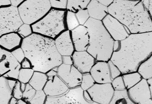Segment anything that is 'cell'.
<instances>
[{"instance_id":"obj_1","label":"cell","mask_w":152,"mask_h":104,"mask_svg":"<svg viewBox=\"0 0 152 104\" xmlns=\"http://www.w3.org/2000/svg\"><path fill=\"white\" fill-rule=\"evenodd\" d=\"M152 56V32L130 34L120 41V46L113 52L110 61L122 75L136 72L139 65Z\"/></svg>"},{"instance_id":"obj_2","label":"cell","mask_w":152,"mask_h":104,"mask_svg":"<svg viewBox=\"0 0 152 104\" xmlns=\"http://www.w3.org/2000/svg\"><path fill=\"white\" fill-rule=\"evenodd\" d=\"M21 48L34 71L46 74L62 64V56L52 38L32 34L23 39Z\"/></svg>"},{"instance_id":"obj_3","label":"cell","mask_w":152,"mask_h":104,"mask_svg":"<svg viewBox=\"0 0 152 104\" xmlns=\"http://www.w3.org/2000/svg\"><path fill=\"white\" fill-rule=\"evenodd\" d=\"M108 14L118 20L130 34L152 32V17L142 1L114 0Z\"/></svg>"},{"instance_id":"obj_4","label":"cell","mask_w":152,"mask_h":104,"mask_svg":"<svg viewBox=\"0 0 152 104\" xmlns=\"http://www.w3.org/2000/svg\"><path fill=\"white\" fill-rule=\"evenodd\" d=\"M84 26L88 29L89 35L87 51L97 61L107 62L113 53L114 40L105 29L102 21L90 18Z\"/></svg>"},{"instance_id":"obj_5","label":"cell","mask_w":152,"mask_h":104,"mask_svg":"<svg viewBox=\"0 0 152 104\" xmlns=\"http://www.w3.org/2000/svg\"><path fill=\"white\" fill-rule=\"evenodd\" d=\"M65 11L52 9L43 19L32 26L33 31L56 38L66 29Z\"/></svg>"},{"instance_id":"obj_6","label":"cell","mask_w":152,"mask_h":104,"mask_svg":"<svg viewBox=\"0 0 152 104\" xmlns=\"http://www.w3.org/2000/svg\"><path fill=\"white\" fill-rule=\"evenodd\" d=\"M50 1H27L18 8L22 22L30 25L45 16L51 9Z\"/></svg>"},{"instance_id":"obj_7","label":"cell","mask_w":152,"mask_h":104,"mask_svg":"<svg viewBox=\"0 0 152 104\" xmlns=\"http://www.w3.org/2000/svg\"><path fill=\"white\" fill-rule=\"evenodd\" d=\"M22 25L18 8L10 5L0 8V37L16 32Z\"/></svg>"},{"instance_id":"obj_8","label":"cell","mask_w":152,"mask_h":104,"mask_svg":"<svg viewBox=\"0 0 152 104\" xmlns=\"http://www.w3.org/2000/svg\"><path fill=\"white\" fill-rule=\"evenodd\" d=\"M20 69V64L11 52L0 47V76L7 79L18 80Z\"/></svg>"},{"instance_id":"obj_9","label":"cell","mask_w":152,"mask_h":104,"mask_svg":"<svg viewBox=\"0 0 152 104\" xmlns=\"http://www.w3.org/2000/svg\"><path fill=\"white\" fill-rule=\"evenodd\" d=\"M80 87L70 89L66 93L56 97H47L45 104H98L88 102L83 96Z\"/></svg>"},{"instance_id":"obj_10","label":"cell","mask_w":152,"mask_h":104,"mask_svg":"<svg viewBox=\"0 0 152 104\" xmlns=\"http://www.w3.org/2000/svg\"><path fill=\"white\" fill-rule=\"evenodd\" d=\"M57 76L69 89L80 87L83 74L73 65L61 64L57 68Z\"/></svg>"},{"instance_id":"obj_11","label":"cell","mask_w":152,"mask_h":104,"mask_svg":"<svg viewBox=\"0 0 152 104\" xmlns=\"http://www.w3.org/2000/svg\"><path fill=\"white\" fill-rule=\"evenodd\" d=\"M129 96L135 104H152V92L147 80L142 79L137 84L128 90Z\"/></svg>"},{"instance_id":"obj_12","label":"cell","mask_w":152,"mask_h":104,"mask_svg":"<svg viewBox=\"0 0 152 104\" xmlns=\"http://www.w3.org/2000/svg\"><path fill=\"white\" fill-rule=\"evenodd\" d=\"M102 22L114 41H122L130 34L125 26L109 14L107 15Z\"/></svg>"},{"instance_id":"obj_13","label":"cell","mask_w":152,"mask_h":104,"mask_svg":"<svg viewBox=\"0 0 152 104\" xmlns=\"http://www.w3.org/2000/svg\"><path fill=\"white\" fill-rule=\"evenodd\" d=\"M87 91L94 103L98 104H109L113 98L115 90L110 83H95Z\"/></svg>"},{"instance_id":"obj_14","label":"cell","mask_w":152,"mask_h":104,"mask_svg":"<svg viewBox=\"0 0 152 104\" xmlns=\"http://www.w3.org/2000/svg\"><path fill=\"white\" fill-rule=\"evenodd\" d=\"M73 65L82 74L89 73L97 61L87 51H75L72 55Z\"/></svg>"},{"instance_id":"obj_15","label":"cell","mask_w":152,"mask_h":104,"mask_svg":"<svg viewBox=\"0 0 152 104\" xmlns=\"http://www.w3.org/2000/svg\"><path fill=\"white\" fill-rule=\"evenodd\" d=\"M71 35L75 51H87L89 43V35L87 27L79 26L71 31Z\"/></svg>"},{"instance_id":"obj_16","label":"cell","mask_w":152,"mask_h":104,"mask_svg":"<svg viewBox=\"0 0 152 104\" xmlns=\"http://www.w3.org/2000/svg\"><path fill=\"white\" fill-rule=\"evenodd\" d=\"M70 89L58 76L48 78L43 89L47 97H56L66 93Z\"/></svg>"},{"instance_id":"obj_17","label":"cell","mask_w":152,"mask_h":104,"mask_svg":"<svg viewBox=\"0 0 152 104\" xmlns=\"http://www.w3.org/2000/svg\"><path fill=\"white\" fill-rule=\"evenodd\" d=\"M90 74L95 83H111L112 81L109 67L107 62L97 61L91 68Z\"/></svg>"},{"instance_id":"obj_18","label":"cell","mask_w":152,"mask_h":104,"mask_svg":"<svg viewBox=\"0 0 152 104\" xmlns=\"http://www.w3.org/2000/svg\"><path fill=\"white\" fill-rule=\"evenodd\" d=\"M54 41L56 49L61 56H72L75 51L69 30L61 33Z\"/></svg>"},{"instance_id":"obj_19","label":"cell","mask_w":152,"mask_h":104,"mask_svg":"<svg viewBox=\"0 0 152 104\" xmlns=\"http://www.w3.org/2000/svg\"><path fill=\"white\" fill-rule=\"evenodd\" d=\"M87 9L90 18L95 20L102 21L108 14V7L101 4L98 1H90Z\"/></svg>"},{"instance_id":"obj_20","label":"cell","mask_w":152,"mask_h":104,"mask_svg":"<svg viewBox=\"0 0 152 104\" xmlns=\"http://www.w3.org/2000/svg\"><path fill=\"white\" fill-rule=\"evenodd\" d=\"M21 39L20 36L15 32L5 34L0 37V47L8 51H12L20 44Z\"/></svg>"},{"instance_id":"obj_21","label":"cell","mask_w":152,"mask_h":104,"mask_svg":"<svg viewBox=\"0 0 152 104\" xmlns=\"http://www.w3.org/2000/svg\"><path fill=\"white\" fill-rule=\"evenodd\" d=\"M48 80V77L45 73L35 71L28 83L36 91L43 90Z\"/></svg>"},{"instance_id":"obj_22","label":"cell","mask_w":152,"mask_h":104,"mask_svg":"<svg viewBox=\"0 0 152 104\" xmlns=\"http://www.w3.org/2000/svg\"><path fill=\"white\" fill-rule=\"evenodd\" d=\"M12 90L9 87L7 79L0 77V104H9L12 97Z\"/></svg>"},{"instance_id":"obj_23","label":"cell","mask_w":152,"mask_h":104,"mask_svg":"<svg viewBox=\"0 0 152 104\" xmlns=\"http://www.w3.org/2000/svg\"><path fill=\"white\" fill-rule=\"evenodd\" d=\"M137 72L143 79L148 80L152 78V56L139 65Z\"/></svg>"},{"instance_id":"obj_24","label":"cell","mask_w":152,"mask_h":104,"mask_svg":"<svg viewBox=\"0 0 152 104\" xmlns=\"http://www.w3.org/2000/svg\"><path fill=\"white\" fill-rule=\"evenodd\" d=\"M109 104H135L130 99L127 90L115 91L113 98Z\"/></svg>"},{"instance_id":"obj_25","label":"cell","mask_w":152,"mask_h":104,"mask_svg":"<svg viewBox=\"0 0 152 104\" xmlns=\"http://www.w3.org/2000/svg\"><path fill=\"white\" fill-rule=\"evenodd\" d=\"M122 76L127 90L133 87L142 79L137 72L123 74Z\"/></svg>"},{"instance_id":"obj_26","label":"cell","mask_w":152,"mask_h":104,"mask_svg":"<svg viewBox=\"0 0 152 104\" xmlns=\"http://www.w3.org/2000/svg\"><path fill=\"white\" fill-rule=\"evenodd\" d=\"M90 1H67L66 9L74 13L83 9H87Z\"/></svg>"},{"instance_id":"obj_27","label":"cell","mask_w":152,"mask_h":104,"mask_svg":"<svg viewBox=\"0 0 152 104\" xmlns=\"http://www.w3.org/2000/svg\"><path fill=\"white\" fill-rule=\"evenodd\" d=\"M66 24L68 30L71 31L80 26L75 13L67 11L66 14Z\"/></svg>"},{"instance_id":"obj_28","label":"cell","mask_w":152,"mask_h":104,"mask_svg":"<svg viewBox=\"0 0 152 104\" xmlns=\"http://www.w3.org/2000/svg\"><path fill=\"white\" fill-rule=\"evenodd\" d=\"M34 71L32 69H20L18 80L21 83L27 84L29 82Z\"/></svg>"},{"instance_id":"obj_29","label":"cell","mask_w":152,"mask_h":104,"mask_svg":"<svg viewBox=\"0 0 152 104\" xmlns=\"http://www.w3.org/2000/svg\"><path fill=\"white\" fill-rule=\"evenodd\" d=\"M95 82L89 73L83 74L81 82L80 87L83 90H88L91 87Z\"/></svg>"},{"instance_id":"obj_30","label":"cell","mask_w":152,"mask_h":104,"mask_svg":"<svg viewBox=\"0 0 152 104\" xmlns=\"http://www.w3.org/2000/svg\"><path fill=\"white\" fill-rule=\"evenodd\" d=\"M47 98L43 90L36 91L33 98L28 103V104H45Z\"/></svg>"},{"instance_id":"obj_31","label":"cell","mask_w":152,"mask_h":104,"mask_svg":"<svg viewBox=\"0 0 152 104\" xmlns=\"http://www.w3.org/2000/svg\"><path fill=\"white\" fill-rule=\"evenodd\" d=\"M36 90L31 87L30 84L27 83L26 88L23 92L22 99L27 103H28L33 98L36 94Z\"/></svg>"},{"instance_id":"obj_32","label":"cell","mask_w":152,"mask_h":104,"mask_svg":"<svg viewBox=\"0 0 152 104\" xmlns=\"http://www.w3.org/2000/svg\"><path fill=\"white\" fill-rule=\"evenodd\" d=\"M75 14L80 25L84 26L90 18L87 9L79 11Z\"/></svg>"},{"instance_id":"obj_33","label":"cell","mask_w":152,"mask_h":104,"mask_svg":"<svg viewBox=\"0 0 152 104\" xmlns=\"http://www.w3.org/2000/svg\"><path fill=\"white\" fill-rule=\"evenodd\" d=\"M110 83L115 91H118L126 89L122 75L112 80Z\"/></svg>"},{"instance_id":"obj_34","label":"cell","mask_w":152,"mask_h":104,"mask_svg":"<svg viewBox=\"0 0 152 104\" xmlns=\"http://www.w3.org/2000/svg\"><path fill=\"white\" fill-rule=\"evenodd\" d=\"M109 67L110 72V76H111V79L113 80L115 78L119 77L122 75L121 72L119 70L118 68L110 60L107 62Z\"/></svg>"},{"instance_id":"obj_35","label":"cell","mask_w":152,"mask_h":104,"mask_svg":"<svg viewBox=\"0 0 152 104\" xmlns=\"http://www.w3.org/2000/svg\"><path fill=\"white\" fill-rule=\"evenodd\" d=\"M12 97L18 100L22 99L23 92L20 88V82L19 81H17L15 86L12 89Z\"/></svg>"},{"instance_id":"obj_36","label":"cell","mask_w":152,"mask_h":104,"mask_svg":"<svg viewBox=\"0 0 152 104\" xmlns=\"http://www.w3.org/2000/svg\"><path fill=\"white\" fill-rule=\"evenodd\" d=\"M14 58L20 64L22 62V61L26 58L25 53L21 48H18L11 52Z\"/></svg>"},{"instance_id":"obj_37","label":"cell","mask_w":152,"mask_h":104,"mask_svg":"<svg viewBox=\"0 0 152 104\" xmlns=\"http://www.w3.org/2000/svg\"><path fill=\"white\" fill-rule=\"evenodd\" d=\"M18 33L21 35L22 36H28L31 33V28L29 25L27 24H24L20 27L18 30Z\"/></svg>"},{"instance_id":"obj_38","label":"cell","mask_w":152,"mask_h":104,"mask_svg":"<svg viewBox=\"0 0 152 104\" xmlns=\"http://www.w3.org/2000/svg\"><path fill=\"white\" fill-rule=\"evenodd\" d=\"M50 2L53 8L66 9L67 1H50Z\"/></svg>"},{"instance_id":"obj_39","label":"cell","mask_w":152,"mask_h":104,"mask_svg":"<svg viewBox=\"0 0 152 104\" xmlns=\"http://www.w3.org/2000/svg\"><path fill=\"white\" fill-rule=\"evenodd\" d=\"M142 3L144 6L145 9L147 11L150 16L152 17V0H143L142 1Z\"/></svg>"},{"instance_id":"obj_40","label":"cell","mask_w":152,"mask_h":104,"mask_svg":"<svg viewBox=\"0 0 152 104\" xmlns=\"http://www.w3.org/2000/svg\"><path fill=\"white\" fill-rule=\"evenodd\" d=\"M62 64L65 65H73V60L72 56H62Z\"/></svg>"},{"instance_id":"obj_41","label":"cell","mask_w":152,"mask_h":104,"mask_svg":"<svg viewBox=\"0 0 152 104\" xmlns=\"http://www.w3.org/2000/svg\"><path fill=\"white\" fill-rule=\"evenodd\" d=\"M20 64L22 69H31V64L27 58H25Z\"/></svg>"},{"instance_id":"obj_42","label":"cell","mask_w":152,"mask_h":104,"mask_svg":"<svg viewBox=\"0 0 152 104\" xmlns=\"http://www.w3.org/2000/svg\"><path fill=\"white\" fill-rule=\"evenodd\" d=\"M57 68H55L46 73L48 78L52 77L57 76Z\"/></svg>"},{"instance_id":"obj_43","label":"cell","mask_w":152,"mask_h":104,"mask_svg":"<svg viewBox=\"0 0 152 104\" xmlns=\"http://www.w3.org/2000/svg\"><path fill=\"white\" fill-rule=\"evenodd\" d=\"M114 0H103V1H98L104 6H106L107 7H108L109 6H110L112 3H113Z\"/></svg>"},{"instance_id":"obj_44","label":"cell","mask_w":152,"mask_h":104,"mask_svg":"<svg viewBox=\"0 0 152 104\" xmlns=\"http://www.w3.org/2000/svg\"><path fill=\"white\" fill-rule=\"evenodd\" d=\"M83 96L84 99H85L86 101H88V102H90V103L93 102L92 100L91 97L89 94L88 92L87 91V90L83 91Z\"/></svg>"},{"instance_id":"obj_45","label":"cell","mask_w":152,"mask_h":104,"mask_svg":"<svg viewBox=\"0 0 152 104\" xmlns=\"http://www.w3.org/2000/svg\"><path fill=\"white\" fill-rule=\"evenodd\" d=\"M16 80L14 79H7V82H8V85L9 87L12 90V89L14 87L17 82Z\"/></svg>"},{"instance_id":"obj_46","label":"cell","mask_w":152,"mask_h":104,"mask_svg":"<svg viewBox=\"0 0 152 104\" xmlns=\"http://www.w3.org/2000/svg\"><path fill=\"white\" fill-rule=\"evenodd\" d=\"M10 1H0V7H5L10 6Z\"/></svg>"},{"instance_id":"obj_47","label":"cell","mask_w":152,"mask_h":104,"mask_svg":"<svg viewBox=\"0 0 152 104\" xmlns=\"http://www.w3.org/2000/svg\"><path fill=\"white\" fill-rule=\"evenodd\" d=\"M120 46V41H114L113 46V52L117 51Z\"/></svg>"},{"instance_id":"obj_48","label":"cell","mask_w":152,"mask_h":104,"mask_svg":"<svg viewBox=\"0 0 152 104\" xmlns=\"http://www.w3.org/2000/svg\"><path fill=\"white\" fill-rule=\"evenodd\" d=\"M22 1H10L11 5L13 7L18 8L17 7L18 6L19 4H20Z\"/></svg>"},{"instance_id":"obj_49","label":"cell","mask_w":152,"mask_h":104,"mask_svg":"<svg viewBox=\"0 0 152 104\" xmlns=\"http://www.w3.org/2000/svg\"><path fill=\"white\" fill-rule=\"evenodd\" d=\"M146 80H147V83L149 85V88H150L151 92H152V78Z\"/></svg>"},{"instance_id":"obj_50","label":"cell","mask_w":152,"mask_h":104,"mask_svg":"<svg viewBox=\"0 0 152 104\" xmlns=\"http://www.w3.org/2000/svg\"><path fill=\"white\" fill-rule=\"evenodd\" d=\"M18 101V100H17V99H16V98L12 97L11 98L10 100L9 104H16Z\"/></svg>"},{"instance_id":"obj_51","label":"cell","mask_w":152,"mask_h":104,"mask_svg":"<svg viewBox=\"0 0 152 104\" xmlns=\"http://www.w3.org/2000/svg\"><path fill=\"white\" fill-rule=\"evenodd\" d=\"M16 104H28L26 101H24L23 99H20V100H18Z\"/></svg>"},{"instance_id":"obj_52","label":"cell","mask_w":152,"mask_h":104,"mask_svg":"<svg viewBox=\"0 0 152 104\" xmlns=\"http://www.w3.org/2000/svg\"><path fill=\"white\" fill-rule=\"evenodd\" d=\"M26 83L20 82V88H21V90L23 92H24L25 88H26Z\"/></svg>"},{"instance_id":"obj_53","label":"cell","mask_w":152,"mask_h":104,"mask_svg":"<svg viewBox=\"0 0 152 104\" xmlns=\"http://www.w3.org/2000/svg\"><path fill=\"white\" fill-rule=\"evenodd\" d=\"M1 77V76H0V77Z\"/></svg>"}]
</instances>
